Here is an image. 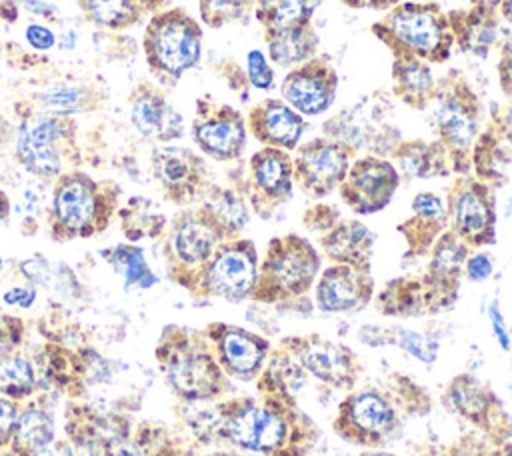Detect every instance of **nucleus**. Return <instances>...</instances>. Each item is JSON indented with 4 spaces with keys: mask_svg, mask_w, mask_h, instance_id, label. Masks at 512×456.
<instances>
[{
    "mask_svg": "<svg viewBox=\"0 0 512 456\" xmlns=\"http://www.w3.org/2000/svg\"><path fill=\"white\" fill-rule=\"evenodd\" d=\"M218 444L260 456H312L318 422L300 406L272 394H232L216 402Z\"/></svg>",
    "mask_w": 512,
    "mask_h": 456,
    "instance_id": "obj_1",
    "label": "nucleus"
},
{
    "mask_svg": "<svg viewBox=\"0 0 512 456\" xmlns=\"http://www.w3.org/2000/svg\"><path fill=\"white\" fill-rule=\"evenodd\" d=\"M432 408L428 386L408 372H390L344 394L332 418V432L350 446L382 450L410 420L428 416Z\"/></svg>",
    "mask_w": 512,
    "mask_h": 456,
    "instance_id": "obj_2",
    "label": "nucleus"
},
{
    "mask_svg": "<svg viewBox=\"0 0 512 456\" xmlns=\"http://www.w3.org/2000/svg\"><path fill=\"white\" fill-rule=\"evenodd\" d=\"M320 270L322 254L308 238L296 232L274 236L260 258L250 302L306 314L314 308L308 294Z\"/></svg>",
    "mask_w": 512,
    "mask_h": 456,
    "instance_id": "obj_3",
    "label": "nucleus"
},
{
    "mask_svg": "<svg viewBox=\"0 0 512 456\" xmlns=\"http://www.w3.org/2000/svg\"><path fill=\"white\" fill-rule=\"evenodd\" d=\"M156 360L166 384L182 402H218L234 394L204 330L170 324L162 330Z\"/></svg>",
    "mask_w": 512,
    "mask_h": 456,
    "instance_id": "obj_4",
    "label": "nucleus"
},
{
    "mask_svg": "<svg viewBox=\"0 0 512 456\" xmlns=\"http://www.w3.org/2000/svg\"><path fill=\"white\" fill-rule=\"evenodd\" d=\"M372 34L392 56H412L442 64L454 50V32L448 14L434 2H398L372 24Z\"/></svg>",
    "mask_w": 512,
    "mask_h": 456,
    "instance_id": "obj_5",
    "label": "nucleus"
},
{
    "mask_svg": "<svg viewBox=\"0 0 512 456\" xmlns=\"http://www.w3.org/2000/svg\"><path fill=\"white\" fill-rule=\"evenodd\" d=\"M432 110L434 140H438L452 162V174H472V148L480 134V100L460 72L438 80Z\"/></svg>",
    "mask_w": 512,
    "mask_h": 456,
    "instance_id": "obj_6",
    "label": "nucleus"
},
{
    "mask_svg": "<svg viewBox=\"0 0 512 456\" xmlns=\"http://www.w3.org/2000/svg\"><path fill=\"white\" fill-rule=\"evenodd\" d=\"M202 28L182 8L158 10L150 16L142 48L148 68L162 80L176 82L202 58Z\"/></svg>",
    "mask_w": 512,
    "mask_h": 456,
    "instance_id": "obj_7",
    "label": "nucleus"
},
{
    "mask_svg": "<svg viewBox=\"0 0 512 456\" xmlns=\"http://www.w3.org/2000/svg\"><path fill=\"white\" fill-rule=\"evenodd\" d=\"M114 212L110 190L84 172H68L56 178L50 232L56 240L88 238L102 232Z\"/></svg>",
    "mask_w": 512,
    "mask_h": 456,
    "instance_id": "obj_8",
    "label": "nucleus"
},
{
    "mask_svg": "<svg viewBox=\"0 0 512 456\" xmlns=\"http://www.w3.org/2000/svg\"><path fill=\"white\" fill-rule=\"evenodd\" d=\"M322 136L344 144L354 156L362 152L384 158H390L392 150L402 140L394 124L392 102L382 92H370L330 116L322 126Z\"/></svg>",
    "mask_w": 512,
    "mask_h": 456,
    "instance_id": "obj_9",
    "label": "nucleus"
},
{
    "mask_svg": "<svg viewBox=\"0 0 512 456\" xmlns=\"http://www.w3.org/2000/svg\"><path fill=\"white\" fill-rule=\"evenodd\" d=\"M258 264L260 254L254 240L244 236L224 240L196 274L188 292L196 298H220L230 304L250 300Z\"/></svg>",
    "mask_w": 512,
    "mask_h": 456,
    "instance_id": "obj_10",
    "label": "nucleus"
},
{
    "mask_svg": "<svg viewBox=\"0 0 512 456\" xmlns=\"http://www.w3.org/2000/svg\"><path fill=\"white\" fill-rule=\"evenodd\" d=\"M440 404L490 444L512 440V414L500 394L472 372L454 374L440 392Z\"/></svg>",
    "mask_w": 512,
    "mask_h": 456,
    "instance_id": "obj_11",
    "label": "nucleus"
},
{
    "mask_svg": "<svg viewBox=\"0 0 512 456\" xmlns=\"http://www.w3.org/2000/svg\"><path fill=\"white\" fill-rule=\"evenodd\" d=\"M230 184L246 198L252 214L270 220L294 194L292 154L262 146L236 168Z\"/></svg>",
    "mask_w": 512,
    "mask_h": 456,
    "instance_id": "obj_12",
    "label": "nucleus"
},
{
    "mask_svg": "<svg viewBox=\"0 0 512 456\" xmlns=\"http://www.w3.org/2000/svg\"><path fill=\"white\" fill-rule=\"evenodd\" d=\"M304 370L308 378L338 392H350L358 386L364 364L358 352L318 332L288 334L276 342Z\"/></svg>",
    "mask_w": 512,
    "mask_h": 456,
    "instance_id": "obj_13",
    "label": "nucleus"
},
{
    "mask_svg": "<svg viewBox=\"0 0 512 456\" xmlns=\"http://www.w3.org/2000/svg\"><path fill=\"white\" fill-rule=\"evenodd\" d=\"M164 234L168 274L178 286L188 290L224 238L200 206H186L178 212Z\"/></svg>",
    "mask_w": 512,
    "mask_h": 456,
    "instance_id": "obj_14",
    "label": "nucleus"
},
{
    "mask_svg": "<svg viewBox=\"0 0 512 456\" xmlns=\"http://www.w3.org/2000/svg\"><path fill=\"white\" fill-rule=\"evenodd\" d=\"M448 230L470 250L496 242V190L474 174L454 176L446 190Z\"/></svg>",
    "mask_w": 512,
    "mask_h": 456,
    "instance_id": "obj_15",
    "label": "nucleus"
},
{
    "mask_svg": "<svg viewBox=\"0 0 512 456\" xmlns=\"http://www.w3.org/2000/svg\"><path fill=\"white\" fill-rule=\"evenodd\" d=\"M76 124L70 116L50 112L28 114L16 130V158L36 178L54 180L62 174V144L72 142Z\"/></svg>",
    "mask_w": 512,
    "mask_h": 456,
    "instance_id": "obj_16",
    "label": "nucleus"
},
{
    "mask_svg": "<svg viewBox=\"0 0 512 456\" xmlns=\"http://www.w3.org/2000/svg\"><path fill=\"white\" fill-rule=\"evenodd\" d=\"M354 158L350 148L322 134L300 142L292 154L294 186L306 196L322 200L338 190Z\"/></svg>",
    "mask_w": 512,
    "mask_h": 456,
    "instance_id": "obj_17",
    "label": "nucleus"
},
{
    "mask_svg": "<svg viewBox=\"0 0 512 456\" xmlns=\"http://www.w3.org/2000/svg\"><path fill=\"white\" fill-rule=\"evenodd\" d=\"M400 182V172L390 158L360 154L352 160L338 194L356 216H370L392 202Z\"/></svg>",
    "mask_w": 512,
    "mask_h": 456,
    "instance_id": "obj_18",
    "label": "nucleus"
},
{
    "mask_svg": "<svg viewBox=\"0 0 512 456\" xmlns=\"http://www.w3.org/2000/svg\"><path fill=\"white\" fill-rule=\"evenodd\" d=\"M150 162L164 198L172 204H198L212 186L204 158L186 146L160 144L152 150Z\"/></svg>",
    "mask_w": 512,
    "mask_h": 456,
    "instance_id": "obj_19",
    "label": "nucleus"
},
{
    "mask_svg": "<svg viewBox=\"0 0 512 456\" xmlns=\"http://www.w3.org/2000/svg\"><path fill=\"white\" fill-rule=\"evenodd\" d=\"M192 140L204 156L216 162H236L248 142L246 118L230 104L202 98L196 102Z\"/></svg>",
    "mask_w": 512,
    "mask_h": 456,
    "instance_id": "obj_20",
    "label": "nucleus"
},
{
    "mask_svg": "<svg viewBox=\"0 0 512 456\" xmlns=\"http://www.w3.org/2000/svg\"><path fill=\"white\" fill-rule=\"evenodd\" d=\"M212 352L230 380L254 382L272 350V342L262 334L230 322H208L204 328Z\"/></svg>",
    "mask_w": 512,
    "mask_h": 456,
    "instance_id": "obj_21",
    "label": "nucleus"
},
{
    "mask_svg": "<svg viewBox=\"0 0 512 456\" xmlns=\"http://www.w3.org/2000/svg\"><path fill=\"white\" fill-rule=\"evenodd\" d=\"M336 92L338 74L324 56H314L288 70L280 84V98L304 118L328 112L336 100Z\"/></svg>",
    "mask_w": 512,
    "mask_h": 456,
    "instance_id": "obj_22",
    "label": "nucleus"
},
{
    "mask_svg": "<svg viewBox=\"0 0 512 456\" xmlns=\"http://www.w3.org/2000/svg\"><path fill=\"white\" fill-rule=\"evenodd\" d=\"M314 306L324 314H352L372 304L376 280L370 268L328 264L314 284Z\"/></svg>",
    "mask_w": 512,
    "mask_h": 456,
    "instance_id": "obj_23",
    "label": "nucleus"
},
{
    "mask_svg": "<svg viewBox=\"0 0 512 456\" xmlns=\"http://www.w3.org/2000/svg\"><path fill=\"white\" fill-rule=\"evenodd\" d=\"M130 122L136 132L154 144H172L184 136V118L178 108L152 84H140L130 96Z\"/></svg>",
    "mask_w": 512,
    "mask_h": 456,
    "instance_id": "obj_24",
    "label": "nucleus"
},
{
    "mask_svg": "<svg viewBox=\"0 0 512 456\" xmlns=\"http://www.w3.org/2000/svg\"><path fill=\"white\" fill-rule=\"evenodd\" d=\"M246 118L248 134L262 146L294 152L302 142L306 120L282 98H264L256 102Z\"/></svg>",
    "mask_w": 512,
    "mask_h": 456,
    "instance_id": "obj_25",
    "label": "nucleus"
},
{
    "mask_svg": "<svg viewBox=\"0 0 512 456\" xmlns=\"http://www.w3.org/2000/svg\"><path fill=\"white\" fill-rule=\"evenodd\" d=\"M396 230L404 238L406 260L426 258L440 234L448 230L444 198L430 190L418 192L410 202V214L398 222Z\"/></svg>",
    "mask_w": 512,
    "mask_h": 456,
    "instance_id": "obj_26",
    "label": "nucleus"
},
{
    "mask_svg": "<svg viewBox=\"0 0 512 456\" xmlns=\"http://www.w3.org/2000/svg\"><path fill=\"white\" fill-rule=\"evenodd\" d=\"M374 306L382 316L390 318H422L436 316L446 308V304L428 286L422 274L398 276L388 280L376 294Z\"/></svg>",
    "mask_w": 512,
    "mask_h": 456,
    "instance_id": "obj_27",
    "label": "nucleus"
},
{
    "mask_svg": "<svg viewBox=\"0 0 512 456\" xmlns=\"http://www.w3.org/2000/svg\"><path fill=\"white\" fill-rule=\"evenodd\" d=\"M318 246V252L324 254L330 264H346L372 270L376 236L358 218L340 216L320 234Z\"/></svg>",
    "mask_w": 512,
    "mask_h": 456,
    "instance_id": "obj_28",
    "label": "nucleus"
},
{
    "mask_svg": "<svg viewBox=\"0 0 512 456\" xmlns=\"http://www.w3.org/2000/svg\"><path fill=\"white\" fill-rule=\"evenodd\" d=\"M470 252L472 250L462 240L446 230L444 234H440V238L434 242L426 256L428 262L422 276L436 292V296L446 304V308H452L458 300L464 264Z\"/></svg>",
    "mask_w": 512,
    "mask_h": 456,
    "instance_id": "obj_29",
    "label": "nucleus"
},
{
    "mask_svg": "<svg viewBox=\"0 0 512 456\" xmlns=\"http://www.w3.org/2000/svg\"><path fill=\"white\" fill-rule=\"evenodd\" d=\"M448 20L454 32V44L464 52L484 58L496 44L502 18L498 4L478 2L468 10L448 12Z\"/></svg>",
    "mask_w": 512,
    "mask_h": 456,
    "instance_id": "obj_30",
    "label": "nucleus"
},
{
    "mask_svg": "<svg viewBox=\"0 0 512 456\" xmlns=\"http://www.w3.org/2000/svg\"><path fill=\"white\" fill-rule=\"evenodd\" d=\"M390 160L394 162L400 178L408 180H430L446 178L452 174V162L446 148L438 140H400L392 150Z\"/></svg>",
    "mask_w": 512,
    "mask_h": 456,
    "instance_id": "obj_31",
    "label": "nucleus"
},
{
    "mask_svg": "<svg viewBox=\"0 0 512 456\" xmlns=\"http://www.w3.org/2000/svg\"><path fill=\"white\" fill-rule=\"evenodd\" d=\"M392 94L412 110H428L438 80L432 66L412 56H392Z\"/></svg>",
    "mask_w": 512,
    "mask_h": 456,
    "instance_id": "obj_32",
    "label": "nucleus"
},
{
    "mask_svg": "<svg viewBox=\"0 0 512 456\" xmlns=\"http://www.w3.org/2000/svg\"><path fill=\"white\" fill-rule=\"evenodd\" d=\"M198 206L206 212V216L220 230L224 240L240 238L246 226L250 224V206L246 198L238 192L236 186H218L212 184Z\"/></svg>",
    "mask_w": 512,
    "mask_h": 456,
    "instance_id": "obj_33",
    "label": "nucleus"
},
{
    "mask_svg": "<svg viewBox=\"0 0 512 456\" xmlns=\"http://www.w3.org/2000/svg\"><path fill=\"white\" fill-rule=\"evenodd\" d=\"M266 56L282 70H292L318 56L320 38L312 24L292 26L264 34Z\"/></svg>",
    "mask_w": 512,
    "mask_h": 456,
    "instance_id": "obj_34",
    "label": "nucleus"
},
{
    "mask_svg": "<svg viewBox=\"0 0 512 456\" xmlns=\"http://www.w3.org/2000/svg\"><path fill=\"white\" fill-rule=\"evenodd\" d=\"M54 440V418L50 410L38 402H30L18 410L16 426L10 438V452L16 456H34Z\"/></svg>",
    "mask_w": 512,
    "mask_h": 456,
    "instance_id": "obj_35",
    "label": "nucleus"
},
{
    "mask_svg": "<svg viewBox=\"0 0 512 456\" xmlns=\"http://www.w3.org/2000/svg\"><path fill=\"white\" fill-rule=\"evenodd\" d=\"M358 338L368 346H398L426 364H432L438 354L436 340L402 326H364Z\"/></svg>",
    "mask_w": 512,
    "mask_h": 456,
    "instance_id": "obj_36",
    "label": "nucleus"
},
{
    "mask_svg": "<svg viewBox=\"0 0 512 456\" xmlns=\"http://www.w3.org/2000/svg\"><path fill=\"white\" fill-rule=\"evenodd\" d=\"M322 0H258L254 16L262 34L312 24V16Z\"/></svg>",
    "mask_w": 512,
    "mask_h": 456,
    "instance_id": "obj_37",
    "label": "nucleus"
},
{
    "mask_svg": "<svg viewBox=\"0 0 512 456\" xmlns=\"http://www.w3.org/2000/svg\"><path fill=\"white\" fill-rule=\"evenodd\" d=\"M122 232L128 240H142V238H158L166 232V216L160 208L148 198H132L120 212Z\"/></svg>",
    "mask_w": 512,
    "mask_h": 456,
    "instance_id": "obj_38",
    "label": "nucleus"
},
{
    "mask_svg": "<svg viewBox=\"0 0 512 456\" xmlns=\"http://www.w3.org/2000/svg\"><path fill=\"white\" fill-rule=\"evenodd\" d=\"M86 20L106 30H126L140 22L144 8L136 0H76Z\"/></svg>",
    "mask_w": 512,
    "mask_h": 456,
    "instance_id": "obj_39",
    "label": "nucleus"
},
{
    "mask_svg": "<svg viewBox=\"0 0 512 456\" xmlns=\"http://www.w3.org/2000/svg\"><path fill=\"white\" fill-rule=\"evenodd\" d=\"M36 388L34 364L22 356H0V396L10 400H24Z\"/></svg>",
    "mask_w": 512,
    "mask_h": 456,
    "instance_id": "obj_40",
    "label": "nucleus"
},
{
    "mask_svg": "<svg viewBox=\"0 0 512 456\" xmlns=\"http://www.w3.org/2000/svg\"><path fill=\"white\" fill-rule=\"evenodd\" d=\"M110 264L122 274L126 288L138 286V288H150L158 282V276L148 266L142 248L120 244L110 250Z\"/></svg>",
    "mask_w": 512,
    "mask_h": 456,
    "instance_id": "obj_41",
    "label": "nucleus"
},
{
    "mask_svg": "<svg viewBox=\"0 0 512 456\" xmlns=\"http://www.w3.org/2000/svg\"><path fill=\"white\" fill-rule=\"evenodd\" d=\"M258 0H198L200 20L210 28H222L232 22H240L254 12Z\"/></svg>",
    "mask_w": 512,
    "mask_h": 456,
    "instance_id": "obj_42",
    "label": "nucleus"
},
{
    "mask_svg": "<svg viewBox=\"0 0 512 456\" xmlns=\"http://www.w3.org/2000/svg\"><path fill=\"white\" fill-rule=\"evenodd\" d=\"M88 94L82 86H74V84H62V86H54L48 88L46 92L38 94V100L42 104V112H50V114H58V116H70L74 112H80V108H84Z\"/></svg>",
    "mask_w": 512,
    "mask_h": 456,
    "instance_id": "obj_43",
    "label": "nucleus"
},
{
    "mask_svg": "<svg viewBox=\"0 0 512 456\" xmlns=\"http://www.w3.org/2000/svg\"><path fill=\"white\" fill-rule=\"evenodd\" d=\"M246 78L248 84L256 90H270L274 86V70L272 64L260 48H252L246 54Z\"/></svg>",
    "mask_w": 512,
    "mask_h": 456,
    "instance_id": "obj_44",
    "label": "nucleus"
},
{
    "mask_svg": "<svg viewBox=\"0 0 512 456\" xmlns=\"http://www.w3.org/2000/svg\"><path fill=\"white\" fill-rule=\"evenodd\" d=\"M342 216V212L334 206V204H326V202H316L314 206H308L302 214V224L312 230L322 234L328 226H332L338 218Z\"/></svg>",
    "mask_w": 512,
    "mask_h": 456,
    "instance_id": "obj_45",
    "label": "nucleus"
},
{
    "mask_svg": "<svg viewBox=\"0 0 512 456\" xmlns=\"http://www.w3.org/2000/svg\"><path fill=\"white\" fill-rule=\"evenodd\" d=\"M494 272V260L482 250H472L464 264V276L472 282H484Z\"/></svg>",
    "mask_w": 512,
    "mask_h": 456,
    "instance_id": "obj_46",
    "label": "nucleus"
},
{
    "mask_svg": "<svg viewBox=\"0 0 512 456\" xmlns=\"http://www.w3.org/2000/svg\"><path fill=\"white\" fill-rule=\"evenodd\" d=\"M18 418V402L0 396V452L10 444Z\"/></svg>",
    "mask_w": 512,
    "mask_h": 456,
    "instance_id": "obj_47",
    "label": "nucleus"
},
{
    "mask_svg": "<svg viewBox=\"0 0 512 456\" xmlns=\"http://www.w3.org/2000/svg\"><path fill=\"white\" fill-rule=\"evenodd\" d=\"M464 434L474 456H512V440H506L502 444H490L482 436H478L474 430Z\"/></svg>",
    "mask_w": 512,
    "mask_h": 456,
    "instance_id": "obj_48",
    "label": "nucleus"
},
{
    "mask_svg": "<svg viewBox=\"0 0 512 456\" xmlns=\"http://www.w3.org/2000/svg\"><path fill=\"white\" fill-rule=\"evenodd\" d=\"M24 36L34 50H50L56 46V34L44 24H28Z\"/></svg>",
    "mask_w": 512,
    "mask_h": 456,
    "instance_id": "obj_49",
    "label": "nucleus"
},
{
    "mask_svg": "<svg viewBox=\"0 0 512 456\" xmlns=\"http://www.w3.org/2000/svg\"><path fill=\"white\" fill-rule=\"evenodd\" d=\"M498 76H500V88L512 102V40L506 42L500 50V62H498Z\"/></svg>",
    "mask_w": 512,
    "mask_h": 456,
    "instance_id": "obj_50",
    "label": "nucleus"
},
{
    "mask_svg": "<svg viewBox=\"0 0 512 456\" xmlns=\"http://www.w3.org/2000/svg\"><path fill=\"white\" fill-rule=\"evenodd\" d=\"M2 300L10 306H18V308H30L36 300V288L34 286H14L10 290L4 292Z\"/></svg>",
    "mask_w": 512,
    "mask_h": 456,
    "instance_id": "obj_51",
    "label": "nucleus"
},
{
    "mask_svg": "<svg viewBox=\"0 0 512 456\" xmlns=\"http://www.w3.org/2000/svg\"><path fill=\"white\" fill-rule=\"evenodd\" d=\"M488 318H490V324H492V330H494V336L498 338V344L502 350H510V336H508V330H506V322H504V316L498 308V302H492L488 306Z\"/></svg>",
    "mask_w": 512,
    "mask_h": 456,
    "instance_id": "obj_52",
    "label": "nucleus"
},
{
    "mask_svg": "<svg viewBox=\"0 0 512 456\" xmlns=\"http://www.w3.org/2000/svg\"><path fill=\"white\" fill-rule=\"evenodd\" d=\"M438 456H474L470 446H468V440H466V434H460L458 438H454L452 442L444 444L438 452Z\"/></svg>",
    "mask_w": 512,
    "mask_h": 456,
    "instance_id": "obj_53",
    "label": "nucleus"
},
{
    "mask_svg": "<svg viewBox=\"0 0 512 456\" xmlns=\"http://www.w3.org/2000/svg\"><path fill=\"white\" fill-rule=\"evenodd\" d=\"M340 4H346L350 8H368V10H390L400 0H336Z\"/></svg>",
    "mask_w": 512,
    "mask_h": 456,
    "instance_id": "obj_54",
    "label": "nucleus"
},
{
    "mask_svg": "<svg viewBox=\"0 0 512 456\" xmlns=\"http://www.w3.org/2000/svg\"><path fill=\"white\" fill-rule=\"evenodd\" d=\"M34 456H76L72 446L66 440H52L48 446H44L40 452H36Z\"/></svg>",
    "mask_w": 512,
    "mask_h": 456,
    "instance_id": "obj_55",
    "label": "nucleus"
},
{
    "mask_svg": "<svg viewBox=\"0 0 512 456\" xmlns=\"http://www.w3.org/2000/svg\"><path fill=\"white\" fill-rule=\"evenodd\" d=\"M498 12H500V18L504 20V24L512 30V0H500Z\"/></svg>",
    "mask_w": 512,
    "mask_h": 456,
    "instance_id": "obj_56",
    "label": "nucleus"
},
{
    "mask_svg": "<svg viewBox=\"0 0 512 456\" xmlns=\"http://www.w3.org/2000/svg\"><path fill=\"white\" fill-rule=\"evenodd\" d=\"M204 456H260V454L246 452V450H236V448H222V450L208 452V454H204Z\"/></svg>",
    "mask_w": 512,
    "mask_h": 456,
    "instance_id": "obj_57",
    "label": "nucleus"
},
{
    "mask_svg": "<svg viewBox=\"0 0 512 456\" xmlns=\"http://www.w3.org/2000/svg\"><path fill=\"white\" fill-rule=\"evenodd\" d=\"M142 8H144V12H158V10H162V6L168 2V0H136Z\"/></svg>",
    "mask_w": 512,
    "mask_h": 456,
    "instance_id": "obj_58",
    "label": "nucleus"
},
{
    "mask_svg": "<svg viewBox=\"0 0 512 456\" xmlns=\"http://www.w3.org/2000/svg\"><path fill=\"white\" fill-rule=\"evenodd\" d=\"M8 214H10V200H8V196L0 190V224L8 218Z\"/></svg>",
    "mask_w": 512,
    "mask_h": 456,
    "instance_id": "obj_59",
    "label": "nucleus"
},
{
    "mask_svg": "<svg viewBox=\"0 0 512 456\" xmlns=\"http://www.w3.org/2000/svg\"><path fill=\"white\" fill-rule=\"evenodd\" d=\"M358 456H398V454H394V452H386V450L382 448V450H364V452H360Z\"/></svg>",
    "mask_w": 512,
    "mask_h": 456,
    "instance_id": "obj_60",
    "label": "nucleus"
},
{
    "mask_svg": "<svg viewBox=\"0 0 512 456\" xmlns=\"http://www.w3.org/2000/svg\"><path fill=\"white\" fill-rule=\"evenodd\" d=\"M0 456H16V454H12L10 450H8V452H4V450H2V452H0Z\"/></svg>",
    "mask_w": 512,
    "mask_h": 456,
    "instance_id": "obj_61",
    "label": "nucleus"
},
{
    "mask_svg": "<svg viewBox=\"0 0 512 456\" xmlns=\"http://www.w3.org/2000/svg\"><path fill=\"white\" fill-rule=\"evenodd\" d=\"M2 268H4V260H2V256H0V272H2Z\"/></svg>",
    "mask_w": 512,
    "mask_h": 456,
    "instance_id": "obj_62",
    "label": "nucleus"
},
{
    "mask_svg": "<svg viewBox=\"0 0 512 456\" xmlns=\"http://www.w3.org/2000/svg\"><path fill=\"white\" fill-rule=\"evenodd\" d=\"M508 212H510V214H512V204H510V210H508Z\"/></svg>",
    "mask_w": 512,
    "mask_h": 456,
    "instance_id": "obj_63",
    "label": "nucleus"
}]
</instances>
